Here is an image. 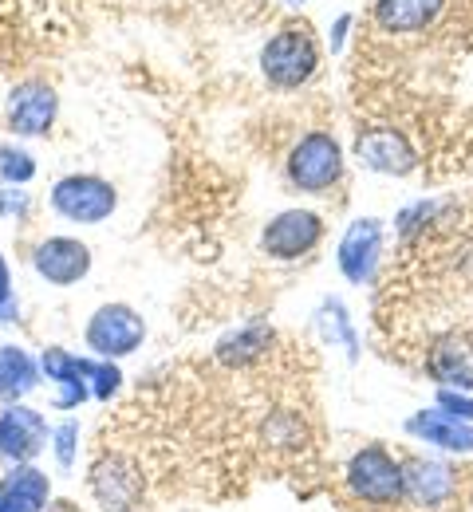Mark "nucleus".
I'll return each mask as SVG.
<instances>
[{"mask_svg": "<svg viewBox=\"0 0 473 512\" xmlns=\"http://www.w3.org/2000/svg\"><path fill=\"white\" fill-rule=\"evenodd\" d=\"M324 241V217L312 209H284L261 229V249L272 260H300Z\"/></svg>", "mask_w": 473, "mask_h": 512, "instance_id": "nucleus-9", "label": "nucleus"}, {"mask_svg": "<svg viewBox=\"0 0 473 512\" xmlns=\"http://www.w3.org/2000/svg\"><path fill=\"white\" fill-rule=\"evenodd\" d=\"M28 213H32V193H24V186H0V217L24 221Z\"/></svg>", "mask_w": 473, "mask_h": 512, "instance_id": "nucleus-25", "label": "nucleus"}, {"mask_svg": "<svg viewBox=\"0 0 473 512\" xmlns=\"http://www.w3.org/2000/svg\"><path fill=\"white\" fill-rule=\"evenodd\" d=\"M44 379L40 359H32L24 347L4 343L0 347V402H24Z\"/></svg>", "mask_w": 473, "mask_h": 512, "instance_id": "nucleus-18", "label": "nucleus"}, {"mask_svg": "<svg viewBox=\"0 0 473 512\" xmlns=\"http://www.w3.org/2000/svg\"><path fill=\"white\" fill-rule=\"evenodd\" d=\"M446 0H375V20L391 36H414L426 32L442 16Z\"/></svg>", "mask_w": 473, "mask_h": 512, "instance_id": "nucleus-16", "label": "nucleus"}, {"mask_svg": "<svg viewBox=\"0 0 473 512\" xmlns=\"http://www.w3.org/2000/svg\"><path fill=\"white\" fill-rule=\"evenodd\" d=\"M91 493H95V501L107 512H123L138 501L142 477H138V469L127 457H103L91 469Z\"/></svg>", "mask_w": 473, "mask_h": 512, "instance_id": "nucleus-13", "label": "nucleus"}, {"mask_svg": "<svg viewBox=\"0 0 473 512\" xmlns=\"http://www.w3.org/2000/svg\"><path fill=\"white\" fill-rule=\"evenodd\" d=\"M434 213H438V201H414V205H406L403 213H399V221H395V225H399V233H403V237H410V233H414V229H422Z\"/></svg>", "mask_w": 473, "mask_h": 512, "instance_id": "nucleus-27", "label": "nucleus"}, {"mask_svg": "<svg viewBox=\"0 0 473 512\" xmlns=\"http://www.w3.org/2000/svg\"><path fill=\"white\" fill-rule=\"evenodd\" d=\"M75 446H79V422H60L56 430H52V453H56V461H60V469H71L75 465Z\"/></svg>", "mask_w": 473, "mask_h": 512, "instance_id": "nucleus-23", "label": "nucleus"}, {"mask_svg": "<svg viewBox=\"0 0 473 512\" xmlns=\"http://www.w3.org/2000/svg\"><path fill=\"white\" fill-rule=\"evenodd\" d=\"M320 67V48L308 36V28H280L261 48V71L276 91L304 87Z\"/></svg>", "mask_w": 473, "mask_h": 512, "instance_id": "nucleus-3", "label": "nucleus"}, {"mask_svg": "<svg viewBox=\"0 0 473 512\" xmlns=\"http://www.w3.org/2000/svg\"><path fill=\"white\" fill-rule=\"evenodd\" d=\"M403 497L418 509H442L458 497V473L438 457L403 461Z\"/></svg>", "mask_w": 473, "mask_h": 512, "instance_id": "nucleus-12", "label": "nucleus"}, {"mask_svg": "<svg viewBox=\"0 0 473 512\" xmlns=\"http://www.w3.org/2000/svg\"><path fill=\"white\" fill-rule=\"evenodd\" d=\"M347 489L355 501L391 509L403 501V461L383 446H363L347 461Z\"/></svg>", "mask_w": 473, "mask_h": 512, "instance_id": "nucleus-2", "label": "nucleus"}, {"mask_svg": "<svg viewBox=\"0 0 473 512\" xmlns=\"http://www.w3.org/2000/svg\"><path fill=\"white\" fill-rule=\"evenodd\" d=\"M48 205L71 225H103L119 209V190L99 174H68L52 186Z\"/></svg>", "mask_w": 473, "mask_h": 512, "instance_id": "nucleus-4", "label": "nucleus"}, {"mask_svg": "<svg viewBox=\"0 0 473 512\" xmlns=\"http://www.w3.org/2000/svg\"><path fill=\"white\" fill-rule=\"evenodd\" d=\"M56 115H60V95H56L52 83H44V79H20L8 91L4 119H8V130L16 138H44L48 130L56 127Z\"/></svg>", "mask_w": 473, "mask_h": 512, "instance_id": "nucleus-6", "label": "nucleus"}, {"mask_svg": "<svg viewBox=\"0 0 473 512\" xmlns=\"http://www.w3.org/2000/svg\"><path fill=\"white\" fill-rule=\"evenodd\" d=\"M316 323H320V331H324V339L332 343V347H343V355H347V363H359V335H355V323H351V312H347V304L336 300V296H328L324 304H320V312H316Z\"/></svg>", "mask_w": 473, "mask_h": 512, "instance_id": "nucleus-20", "label": "nucleus"}, {"mask_svg": "<svg viewBox=\"0 0 473 512\" xmlns=\"http://www.w3.org/2000/svg\"><path fill=\"white\" fill-rule=\"evenodd\" d=\"M355 162L371 174H387V178H406L418 166V154L410 146L403 130L395 127H371L355 134Z\"/></svg>", "mask_w": 473, "mask_h": 512, "instance_id": "nucleus-10", "label": "nucleus"}, {"mask_svg": "<svg viewBox=\"0 0 473 512\" xmlns=\"http://www.w3.org/2000/svg\"><path fill=\"white\" fill-rule=\"evenodd\" d=\"M32 178H36V158L16 142H0V182L4 186H28Z\"/></svg>", "mask_w": 473, "mask_h": 512, "instance_id": "nucleus-22", "label": "nucleus"}, {"mask_svg": "<svg viewBox=\"0 0 473 512\" xmlns=\"http://www.w3.org/2000/svg\"><path fill=\"white\" fill-rule=\"evenodd\" d=\"M288 182L300 193H328L332 186H339L347 158L343 146L332 130H308L292 150H288Z\"/></svg>", "mask_w": 473, "mask_h": 512, "instance_id": "nucleus-1", "label": "nucleus"}, {"mask_svg": "<svg viewBox=\"0 0 473 512\" xmlns=\"http://www.w3.org/2000/svg\"><path fill=\"white\" fill-rule=\"evenodd\" d=\"M123 512H131V509H123Z\"/></svg>", "mask_w": 473, "mask_h": 512, "instance_id": "nucleus-30", "label": "nucleus"}, {"mask_svg": "<svg viewBox=\"0 0 473 512\" xmlns=\"http://www.w3.org/2000/svg\"><path fill=\"white\" fill-rule=\"evenodd\" d=\"M272 343V327L269 323H241V327H233L229 335H221L217 339V359L221 363H229V367H249L253 359H261L265 351H269Z\"/></svg>", "mask_w": 473, "mask_h": 512, "instance_id": "nucleus-19", "label": "nucleus"}, {"mask_svg": "<svg viewBox=\"0 0 473 512\" xmlns=\"http://www.w3.org/2000/svg\"><path fill=\"white\" fill-rule=\"evenodd\" d=\"M351 28H355V16H351V12H339L336 20H332V28H328V48H332V56H339V52L347 48Z\"/></svg>", "mask_w": 473, "mask_h": 512, "instance_id": "nucleus-28", "label": "nucleus"}, {"mask_svg": "<svg viewBox=\"0 0 473 512\" xmlns=\"http://www.w3.org/2000/svg\"><path fill=\"white\" fill-rule=\"evenodd\" d=\"M83 339H87V351H91L95 359L119 363V359L135 355L138 347H142V339H146V320H142L138 308L115 300V304H103V308L91 312V320L83 327Z\"/></svg>", "mask_w": 473, "mask_h": 512, "instance_id": "nucleus-5", "label": "nucleus"}, {"mask_svg": "<svg viewBox=\"0 0 473 512\" xmlns=\"http://www.w3.org/2000/svg\"><path fill=\"white\" fill-rule=\"evenodd\" d=\"M16 320H20V300H16V288H12V268L0 253V323Z\"/></svg>", "mask_w": 473, "mask_h": 512, "instance_id": "nucleus-26", "label": "nucleus"}, {"mask_svg": "<svg viewBox=\"0 0 473 512\" xmlns=\"http://www.w3.org/2000/svg\"><path fill=\"white\" fill-rule=\"evenodd\" d=\"M32 272L52 288H71L91 272V249L75 237H48L32 249Z\"/></svg>", "mask_w": 473, "mask_h": 512, "instance_id": "nucleus-11", "label": "nucleus"}, {"mask_svg": "<svg viewBox=\"0 0 473 512\" xmlns=\"http://www.w3.org/2000/svg\"><path fill=\"white\" fill-rule=\"evenodd\" d=\"M442 414L458 418V422H470L473 426V394L466 390H450V386H438V402H434Z\"/></svg>", "mask_w": 473, "mask_h": 512, "instance_id": "nucleus-24", "label": "nucleus"}, {"mask_svg": "<svg viewBox=\"0 0 473 512\" xmlns=\"http://www.w3.org/2000/svg\"><path fill=\"white\" fill-rule=\"evenodd\" d=\"M383 241H387V233H383V221L379 217H355L343 229L336 249V264L347 284L367 288L375 280L379 260H383Z\"/></svg>", "mask_w": 473, "mask_h": 512, "instance_id": "nucleus-7", "label": "nucleus"}, {"mask_svg": "<svg viewBox=\"0 0 473 512\" xmlns=\"http://www.w3.org/2000/svg\"><path fill=\"white\" fill-rule=\"evenodd\" d=\"M83 375H87V386H91V398H99V402H111L119 394V386H123V371L111 359L83 355Z\"/></svg>", "mask_w": 473, "mask_h": 512, "instance_id": "nucleus-21", "label": "nucleus"}, {"mask_svg": "<svg viewBox=\"0 0 473 512\" xmlns=\"http://www.w3.org/2000/svg\"><path fill=\"white\" fill-rule=\"evenodd\" d=\"M426 371L434 375V383L450 386V390H473V343L450 335L442 343H434L430 359H426Z\"/></svg>", "mask_w": 473, "mask_h": 512, "instance_id": "nucleus-17", "label": "nucleus"}, {"mask_svg": "<svg viewBox=\"0 0 473 512\" xmlns=\"http://www.w3.org/2000/svg\"><path fill=\"white\" fill-rule=\"evenodd\" d=\"M48 501H52V481L32 461L12 465L0 477V512H44Z\"/></svg>", "mask_w": 473, "mask_h": 512, "instance_id": "nucleus-15", "label": "nucleus"}, {"mask_svg": "<svg viewBox=\"0 0 473 512\" xmlns=\"http://www.w3.org/2000/svg\"><path fill=\"white\" fill-rule=\"evenodd\" d=\"M52 442L48 418L28 402H4L0 406V457L12 465L36 461Z\"/></svg>", "mask_w": 473, "mask_h": 512, "instance_id": "nucleus-8", "label": "nucleus"}, {"mask_svg": "<svg viewBox=\"0 0 473 512\" xmlns=\"http://www.w3.org/2000/svg\"><path fill=\"white\" fill-rule=\"evenodd\" d=\"M406 434L418 438L422 446L442 449V453H473V426L450 418V414H442L438 406L410 414L406 418Z\"/></svg>", "mask_w": 473, "mask_h": 512, "instance_id": "nucleus-14", "label": "nucleus"}, {"mask_svg": "<svg viewBox=\"0 0 473 512\" xmlns=\"http://www.w3.org/2000/svg\"><path fill=\"white\" fill-rule=\"evenodd\" d=\"M284 4H292V8H304V4H308V0H284Z\"/></svg>", "mask_w": 473, "mask_h": 512, "instance_id": "nucleus-29", "label": "nucleus"}]
</instances>
